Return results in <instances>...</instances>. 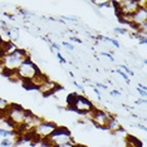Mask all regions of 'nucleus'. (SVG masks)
<instances>
[{
  "instance_id": "1",
  "label": "nucleus",
  "mask_w": 147,
  "mask_h": 147,
  "mask_svg": "<svg viewBox=\"0 0 147 147\" xmlns=\"http://www.w3.org/2000/svg\"><path fill=\"white\" fill-rule=\"evenodd\" d=\"M28 58H29L28 52L25 49H20V48H16L14 52L5 54L0 59V69L3 71V74L8 77L9 79H11V81H19L15 72L23 64V62Z\"/></svg>"
},
{
  "instance_id": "2",
  "label": "nucleus",
  "mask_w": 147,
  "mask_h": 147,
  "mask_svg": "<svg viewBox=\"0 0 147 147\" xmlns=\"http://www.w3.org/2000/svg\"><path fill=\"white\" fill-rule=\"evenodd\" d=\"M68 106L72 111H76L81 115H89L96 108L91 99H88L86 96L72 93L68 96Z\"/></svg>"
},
{
  "instance_id": "3",
  "label": "nucleus",
  "mask_w": 147,
  "mask_h": 147,
  "mask_svg": "<svg viewBox=\"0 0 147 147\" xmlns=\"http://www.w3.org/2000/svg\"><path fill=\"white\" fill-rule=\"evenodd\" d=\"M42 71L38 68V65L33 62V59L28 58L23 62V64L18 68V71L15 72L16 77H18L19 81L24 82V83H29L30 81L35 78Z\"/></svg>"
},
{
  "instance_id": "4",
  "label": "nucleus",
  "mask_w": 147,
  "mask_h": 147,
  "mask_svg": "<svg viewBox=\"0 0 147 147\" xmlns=\"http://www.w3.org/2000/svg\"><path fill=\"white\" fill-rule=\"evenodd\" d=\"M26 112L28 109H25L24 107H22L20 105H16V103H9V106L5 109V116L8 117L10 121L18 127H20L24 125Z\"/></svg>"
},
{
  "instance_id": "5",
  "label": "nucleus",
  "mask_w": 147,
  "mask_h": 147,
  "mask_svg": "<svg viewBox=\"0 0 147 147\" xmlns=\"http://www.w3.org/2000/svg\"><path fill=\"white\" fill-rule=\"evenodd\" d=\"M117 16H131L140 8L138 0H125V1H112Z\"/></svg>"
},
{
  "instance_id": "6",
  "label": "nucleus",
  "mask_w": 147,
  "mask_h": 147,
  "mask_svg": "<svg viewBox=\"0 0 147 147\" xmlns=\"http://www.w3.org/2000/svg\"><path fill=\"white\" fill-rule=\"evenodd\" d=\"M57 127H58V125H57L55 122L48 121V119H43V121L33 129V133H34V136L38 140H48L49 137L54 133Z\"/></svg>"
},
{
  "instance_id": "7",
  "label": "nucleus",
  "mask_w": 147,
  "mask_h": 147,
  "mask_svg": "<svg viewBox=\"0 0 147 147\" xmlns=\"http://www.w3.org/2000/svg\"><path fill=\"white\" fill-rule=\"evenodd\" d=\"M88 116L91 118V121L94 123V126L102 129H107V126H108L109 121H111L113 117L108 111L99 109V108H94Z\"/></svg>"
},
{
  "instance_id": "8",
  "label": "nucleus",
  "mask_w": 147,
  "mask_h": 147,
  "mask_svg": "<svg viewBox=\"0 0 147 147\" xmlns=\"http://www.w3.org/2000/svg\"><path fill=\"white\" fill-rule=\"evenodd\" d=\"M49 143L54 147V146H59V145H64V143L72 142L73 137L72 133L67 127H57V129L54 131V133L48 138Z\"/></svg>"
},
{
  "instance_id": "9",
  "label": "nucleus",
  "mask_w": 147,
  "mask_h": 147,
  "mask_svg": "<svg viewBox=\"0 0 147 147\" xmlns=\"http://www.w3.org/2000/svg\"><path fill=\"white\" fill-rule=\"evenodd\" d=\"M59 89H61V86L58 84L57 82L54 81H51V79H48L45 83H43V84L38 88V91L42 93L44 97H48V96H52L53 93L58 92Z\"/></svg>"
},
{
  "instance_id": "10",
  "label": "nucleus",
  "mask_w": 147,
  "mask_h": 147,
  "mask_svg": "<svg viewBox=\"0 0 147 147\" xmlns=\"http://www.w3.org/2000/svg\"><path fill=\"white\" fill-rule=\"evenodd\" d=\"M107 129H108V131H111V132H119V131H122V127H121V125H119L118 119H117L115 116H113L112 119L109 121L108 126H107Z\"/></svg>"
},
{
  "instance_id": "11",
  "label": "nucleus",
  "mask_w": 147,
  "mask_h": 147,
  "mask_svg": "<svg viewBox=\"0 0 147 147\" xmlns=\"http://www.w3.org/2000/svg\"><path fill=\"white\" fill-rule=\"evenodd\" d=\"M8 106H9V102L6 101V99L0 98V112H5V109Z\"/></svg>"
},
{
  "instance_id": "12",
  "label": "nucleus",
  "mask_w": 147,
  "mask_h": 147,
  "mask_svg": "<svg viewBox=\"0 0 147 147\" xmlns=\"http://www.w3.org/2000/svg\"><path fill=\"white\" fill-rule=\"evenodd\" d=\"M5 40L6 39H3L1 36H0V59L5 55V53H4V42Z\"/></svg>"
},
{
  "instance_id": "13",
  "label": "nucleus",
  "mask_w": 147,
  "mask_h": 147,
  "mask_svg": "<svg viewBox=\"0 0 147 147\" xmlns=\"http://www.w3.org/2000/svg\"><path fill=\"white\" fill-rule=\"evenodd\" d=\"M119 67H121V68L123 69V71H125V74H126V76H127V74H129V76H133V72H132L131 69H129V68H128V67H127V65H123V64H122V65H119Z\"/></svg>"
},
{
  "instance_id": "14",
  "label": "nucleus",
  "mask_w": 147,
  "mask_h": 147,
  "mask_svg": "<svg viewBox=\"0 0 147 147\" xmlns=\"http://www.w3.org/2000/svg\"><path fill=\"white\" fill-rule=\"evenodd\" d=\"M77 142L74 141H72V142H68V143H64V145H59V146H54V147H73L76 145Z\"/></svg>"
},
{
  "instance_id": "15",
  "label": "nucleus",
  "mask_w": 147,
  "mask_h": 147,
  "mask_svg": "<svg viewBox=\"0 0 147 147\" xmlns=\"http://www.w3.org/2000/svg\"><path fill=\"white\" fill-rule=\"evenodd\" d=\"M63 45H64L65 47V48H67V51H74V47H73L72 44H69V43H67V42H64V43H63Z\"/></svg>"
},
{
  "instance_id": "16",
  "label": "nucleus",
  "mask_w": 147,
  "mask_h": 147,
  "mask_svg": "<svg viewBox=\"0 0 147 147\" xmlns=\"http://www.w3.org/2000/svg\"><path fill=\"white\" fill-rule=\"evenodd\" d=\"M57 58H58V61L61 62V63H63V64H64V63H67V62H65V59L63 58V57H62V54H61V53H59V52L57 53Z\"/></svg>"
},
{
  "instance_id": "17",
  "label": "nucleus",
  "mask_w": 147,
  "mask_h": 147,
  "mask_svg": "<svg viewBox=\"0 0 147 147\" xmlns=\"http://www.w3.org/2000/svg\"><path fill=\"white\" fill-rule=\"evenodd\" d=\"M101 55H102V57H107V58H108L111 62L115 61V59H113V57H112L111 54H109V53H101Z\"/></svg>"
},
{
  "instance_id": "18",
  "label": "nucleus",
  "mask_w": 147,
  "mask_h": 147,
  "mask_svg": "<svg viewBox=\"0 0 147 147\" xmlns=\"http://www.w3.org/2000/svg\"><path fill=\"white\" fill-rule=\"evenodd\" d=\"M93 92H94L98 96V101H101V98H102V97H101V92H99V91H98V89H97V88H93Z\"/></svg>"
},
{
  "instance_id": "19",
  "label": "nucleus",
  "mask_w": 147,
  "mask_h": 147,
  "mask_svg": "<svg viewBox=\"0 0 147 147\" xmlns=\"http://www.w3.org/2000/svg\"><path fill=\"white\" fill-rule=\"evenodd\" d=\"M111 94H112V96H119V92H118V91H112Z\"/></svg>"
},
{
  "instance_id": "20",
  "label": "nucleus",
  "mask_w": 147,
  "mask_h": 147,
  "mask_svg": "<svg viewBox=\"0 0 147 147\" xmlns=\"http://www.w3.org/2000/svg\"><path fill=\"white\" fill-rule=\"evenodd\" d=\"M73 147H86V146H83V145H79V143H76V145L73 146Z\"/></svg>"
}]
</instances>
